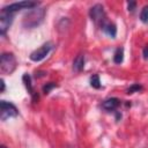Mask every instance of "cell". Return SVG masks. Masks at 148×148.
I'll use <instances>...</instances> for the list:
<instances>
[{
  "label": "cell",
  "mask_w": 148,
  "mask_h": 148,
  "mask_svg": "<svg viewBox=\"0 0 148 148\" xmlns=\"http://www.w3.org/2000/svg\"><path fill=\"white\" fill-rule=\"evenodd\" d=\"M45 17V8H32L23 16V25L25 28H36Z\"/></svg>",
  "instance_id": "obj_1"
},
{
  "label": "cell",
  "mask_w": 148,
  "mask_h": 148,
  "mask_svg": "<svg viewBox=\"0 0 148 148\" xmlns=\"http://www.w3.org/2000/svg\"><path fill=\"white\" fill-rule=\"evenodd\" d=\"M16 68V59L13 53L6 52L0 57V69L5 74H10Z\"/></svg>",
  "instance_id": "obj_2"
},
{
  "label": "cell",
  "mask_w": 148,
  "mask_h": 148,
  "mask_svg": "<svg viewBox=\"0 0 148 148\" xmlns=\"http://www.w3.org/2000/svg\"><path fill=\"white\" fill-rule=\"evenodd\" d=\"M39 3L36 2V1H20V2H14V3H10L6 7L2 8V12H7V13H14L16 10H20V9H32V8H36Z\"/></svg>",
  "instance_id": "obj_3"
},
{
  "label": "cell",
  "mask_w": 148,
  "mask_h": 148,
  "mask_svg": "<svg viewBox=\"0 0 148 148\" xmlns=\"http://www.w3.org/2000/svg\"><path fill=\"white\" fill-rule=\"evenodd\" d=\"M90 18L96 23V24H103L105 22V13H104V7L101 3H96L90 8L89 12Z\"/></svg>",
  "instance_id": "obj_4"
},
{
  "label": "cell",
  "mask_w": 148,
  "mask_h": 148,
  "mask_svg": "<svg viewBox=\"0 0 148 148\" xmlns=\"http://www.w3.org/2000/svg\"><path fill=\"white\" fill-rule=\"evenodd\" d=\"M0 110H1V120H6L7 118L16 117L18 114L16 106L9 102H6V101L0 102Z\"/></svg>",
  "instance_id": "obj_5"
},
{
  "label": "cell",
  "mask_w": 148,
  "mask_h": 148,
  "mask_svg": "<svg viewBox=\"0 0 148 148\" xmlns=\"http://www.w3.org/2000/svg\"><path fill=\"white\" fill-rule=\"evenodd\" d=\"M51 49H52V44L51 43H45L40 47H38L37 50H35L34 52H31L30 59L32 61H36V62L37 61H40V60H43L49 54V52L51 51Z\"/></svg>",
  "instance_id": "obj_6"
},
{
  "label": "cell",
  "mask_w": 148,
  "mask_h": 148,
  "mask_svg": "<svg viewBox=\"0 0 148 148\" xmlns=\"http://www.w3.org/2000/svg\"><path fill=\"white\" fill-rule=\"evenodd\" d=\"M12 22H13V14L1 10V14H0V32H1L2 36L6 34V31L10 27Z\"/></svg>",
  "instance_id": "obj_7"
},
{
  "label": "cell",
  "mask_w": 148,
  "mask_h": 148,
  "mask_svg": "<svg viewBox=\"0 0 148 148\" xmlns=\"http://www.w3.org/2000/svg\"><path fill=\"white\" fill-rule=\"evenodd\" d=\"M120 104V101L116 97H112V98H108L105 99L103 103H102V108L106 111H113L118 108V105Z\"/></svg>",
  "instance_id": "obj_8"
},
{
  "label": "cell",
  "mask_w": 148,
  "mask_h": 148,
  "mask_svg": "<svg viewBox=\"0 0 148 148\" xmlns=\"http://www.w3.org/2000/svg\"><path fill=\"white\" fill-rule=\"evenodd\" d=\"M101 28H102V30H103L108 36H110L111 38H114V37H116V35H117V28H116V25H114L113 23L105 21V22L101 25Z\"/></svg>",
  "instance_id": "obj_9"
},
{
  "label": "cell",
  "mask_w": 148,
  "mask_h": 148,
  "mask_svg": "<svg viewBox=\"0 0 148 148\" xmlns=\"http://www.w3.org/2000/svg\"><path fill=\"white\" fill-rule=\"evenodd\" d=\"M84 67V56L82 53L77 54L73 61V69L75 72H81Z\"/></svg>",
  "instance_id": "obj_10"
},
{
  "label": "cell",
  "mask_w": 148,
  "mask_h": 148,
  "mask_svg": "<svg viewBox=\"0 0 148 148\" xmlns=\"http://www.w3.org/2000/svg\"><path fill=\"white\" fill-rule=\"evenodd\" d=\"M22 79H23V82H24V86H25V88H27L28 92L32 96V98H34V99H36L37 97H36V96H35V94H34V89H32V84H31V77H30V75L24 74Z\"/></svg>",
  "instance_id": "obj_11"
},
{
  "label": "cell",
  "mask_w": 148,
  "mask_h": 148,
  "mask_svg": "<svg viewBox=\"0 0 148 148\" xmlns=\"http://www.w3.org/2000/svg\"><path fill=\"white\" fill-rule=\"evenodd\" d=\"M124 60V50L123 47H118L114 52V56H113V61L116 64H121Z\"/></svg>",
  "instance_id": "obj_12"
},
{
  "label": "cell",
  "mask_w": 148,
  "mask_h": 148,
  "mask_svg": "<svg viewBox=\"0 0 148 148\" xmlns=\"http://www.w3.org/2000/svg\"><path fill=\"white\" fill-rule=\"evenodd\" d=\"M90 86L92 88H96V89L101 88V81H99V76L98 75L95 74V75H92L90 77Z\"/></svg>",
  "instance_id": "obj_13"
},
{
  "label": "cell",
  "mask_w": 148,
  "mask_h": 148,
  "mask_svg": "<svg viewBox=\"0 0 148 148\" xmlns=\"http://www.w3.org/2000/svg\"><path fill=\"white\" fill-rule=\"evenodd\" d=\"M140 20L143 22V23H147L148 22V6H145L140 13Z\"/></svg>",
  "instance_id": "obj_14"
},
{
  "label": "cell",
  "mask_w": 148,
  "mask_h": 148,
  "mask_svg": "<svg viewBox=\"0 0 148 148\" xmlns=\"http://www.w3.org/2000/svg\"><path fill=\"white\" fill-rule=\"evenodd\" d=\"M57 87V84L54 83V82H49V83H46L44 87H43V92L44 94H49L53 88H56Z\"/></svg>",
  "instance_id": "obj_15"
},
{
  "label": "cell",
  "mask_w": 148,
  "mask_h": 148,
  "mask_svg": "<svg viewBox=\"0 0 148 148\" xmlns=\"http://www.w3.org/2000/svg\"><path fill=\"white\" fill-rule=\"evenodd\" d=\"M141 89H142V86H141V84H139V83H134V84H132V86L127 89V94H133V92L139 91V90H141Z\"/></svg>",
  "instance_id": "obj_16"
},
{
  "label": "cell",
  "mask_w": 148,
  "mask_h": 148,
  "mask_svg": "<svg viewBox=\"0 0 148 148\" xmlns=\"http://www.w3.org/2000/svg\"><path fill=\"white\" fill-rule=\"evenodd\" d=\"M135 6H136V2H135V1H130V2L127 3V8H128L130 12H133V10L135 9Z\"/></svg>",
  "instance_id": "obj_17"
},
{
  "label": "cell",
  "mask_w": 148,
  "mask_h": 148,
  "mask_svg": "<svg viewBox=\"0 0 148 148\" xmlns=\"http://www.w3.org/2000/svg\"><path fill=\"white\" fill-rule=\"evenodd\" d=\"M142 56H143L145 59H148V45L145 46V49H143V51H142Z\"/></svg>",
  "instance_id": "obj_18"
},
{
  "label": "cell",
  "mask_w": 148,
  "mask_h": 148,
  "mask_svg": "<svg viewBox=\"0 0 148 148\" xmlns=\"http://www.w3.org/2000/svg\"><path fill=\"white\" fill-rule=\"evenodd\" d=\"M5 91V81H3V79H1V92H3Z\"/></svg>",
  "instance_id": "obj_19"
},
{
  "label": "cell",
  "mask_w": 148,
  "mask_h": 148,
  "mask_svg": "<svg viewBox=\"0 0 148 148\" xmlns=\"http://www.w3.org/2000/svg\"><path fill=\"white\" fill-rule=\"evenodd\" d=\"M0 148H7V147H6V146H1Z\"/></svg>",
  "instance_id": "obj_20"
}]
</instances>
